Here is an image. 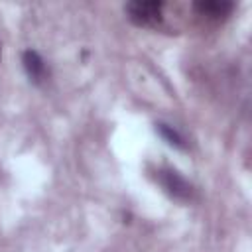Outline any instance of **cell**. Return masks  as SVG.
I'll use <instances>...</instances> for the list:
<instances>
[{"label":"cell","instance_id":"obj_1","mask_svg":"<svg viewBox=\"0 0 252 252\" xmlns=\"http://www.w3.org/2000/svg\"><path fill=\"white\" fill-rule=\"evenodd\" d=\"M163 2L159 0H132L124 6L128 20L140 28H156L161 22Z\"/></svg>","mask_w":252,"mask_h":252},{"label":"cell","instance_id":"obj_2","mask_svg":"<svg viewBox=\"0 0 252 252\" xmlns=\"http://www.w3.org/2000/svg\"><path fill=\"white\" fill-rule=\"evenodd\" d=\"M156 181L161 185V189L177 201H189L193 195V185L173 167H159L156 171Z\"/></svg>","mask_w":252,"mask_h":252},{"label":"cell","instance_id":"obj_3","mask_svg":"<svg viewBox=\"0 0 252 252\" xmlns=\"http://www.w3.org/2000/svg\"><path fill=\"white\" fill-rule=\"evenodd\" d=\"M22 63H24V71L30 77L32 83H35V85L45 83V79H47V67H45V61L41 59V55L37 51H33V49L24 51L22 53Z\"/></svg>","mask_w":252,"mask_h":252},{"label":"cell","instance_id":"obj_4","mask_svg":"<svg viewBox=\"0 0 252 252\" xmlns=\"http://www.w3.org/2000/svg\"><path fill=\"white\" fill-rule=\"evenodd\" d=\"M193 10L199 12L201 16H209V18H226L232 10L234 4L228 0H199L193 4Z\"/></svg>","mask_w":252,"mask_h":252},{"label":"cell","instance_id":"obj_5","mask_svg":"<svg viewBox=\"0 0 252 252\" xmlns=\"http://www.w3.org/2000/svg\"><path fill=\"white\" fill-rule=\"evenodd\" d=\"M156 126H158L159 136H161L169 146H173V148H177V150H185V140H183V136H181L173 126L163 124V122H159V124H156Z\"/></svg>","mask_w":252,"mask_h":252}]
</instances>
